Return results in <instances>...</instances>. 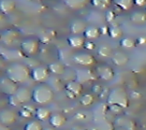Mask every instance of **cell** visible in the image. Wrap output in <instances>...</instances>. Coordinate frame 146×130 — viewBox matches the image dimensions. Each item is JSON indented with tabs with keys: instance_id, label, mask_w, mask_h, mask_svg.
Here are the masks:
<instances>
[{
	"instance_id": "1",
	"label": "cell",
	"mask_w": 146,
	"mask_h": 130,
	"mask_svg": "<svg viewBox=\"0 0 146 130\" xmlns=\"http://www.w3.org/2000/svg\"><path fill=\"white\" fill-rule=\"evenodd\" d=\"M31 70L25 64L23 63H12L5 70V75L12 81H14L18 85L23 84L30 78Z\"/></svg>"
},
{
	"instance_id": "2",
	"label": "cell",
	"mask_w": 146,
	"mask_h": 130,
	"mask_svg": "<svg viewBox=\"0 0 146 130\" xmlns=\"http://www.w3.org/2000/svg\"><path fill=\"white\" fill-rule=\"evenodd\" d=\"M55 99V90L47 83L38 84L32 90V102L39 106L49 105Z\"/></svg>"
},
{
	"instance_id": "3",
	"label": "cell",
	"mask_w": 146,
	"mask_h": 130,
	"mask_svg": "<svg viewBox=\"0 0 146 130\" xmlns=\"http://www.w3.org/2000/svg\"><path fill=\"white\" fill-rule=\"evenodd\" d=\"M32 101V90L28 87L19 86L15 94L8 97V104L13 108L22 107L23 105L29 104Z\"/></svg>"
},
{
	"instance_id": "4",
	"label": "cell",
	"mask_w": 146,
	"mask_h": 130,
	"mask_svg": "<svg viewBox=\"0 0 146 130\" xmlns=\"http://www.w3.org/2000/svg\"><path fill=\"white\" fill-rule=\"evenodd\" d=\"M107 103L108 106L116 105L123 108L124 110L129 108V97L127 93L126 89L123 87H116L109 91L107 95Z\"/></svg>"
},
{
	"instance_id": "5",
	"label": "cell",
	"mask_w": 146,
	"mask_h": 130,
	"mask_svg": "<svg viewBox=\"0 0 146 130\" xmlns=\"http://www.w3.org/2000/svg\"><path fill=\"white\" fill-rule=\"evenodd\" d=\"M21 51L27 57H34L40 52L39 38L35 37H27L21 42Z\"/></svg>"
},
{
	"instance_id": "6",
	"label": "cell",
	"mask_w": 146,
	"mask_h": 130,
	"mask_svg": "<svg viewBox=\"0 0 146 130\" xmlns=\"http://www.w3.org/2000/svg\"><path fill=\"white\" fill-rule=\"evenodd\" d=\"M50 75L51 74L47 66H38V67H35L31 70L30 78L36 83L41 84L46 83L47 80H49V78H50Z\"/></svg>"
},
{
	"instance_id": "7",
	"label": "cell",
	"mask_w": 146,
	"mask_h": 130,
	"mask_svg": "<svg viewBox=\"0 0 146 130\" xmlns=\"http://www.w3.org/2000/svg\"><path fill=\"white\" fill-rule=\"evenodd\" d=\"M19 117L18 113L11 109H2L0 110V124L5 127H10L17 122Z\"/></svg>"
},
{
	"instance_id": "8",
	"label": "cell",
	"mask_w": 146,
	"mask_h": 130,
	"mask_svg": "<svg viewBox=\"0 0 146 130\" xmlns=\"http://www.w3.org/2000/svg\"><path fill=\"white\" fill-rule=\"evenodd\" d=\"M72 60L76 65L81 66V67H92L96 64V57L90 53H86V52L76 53L72 57Z\"/></svg>"
},
{
	"instance_id": "9",
	"label": "cell",
	"mask_w": 146,
	"mask_h": 130,
	"mask_svg": "<svg viewBox=\"0 0 146 130\" xmlns=\"http://www.w3.org/2000/svg\"><path fill=\"white\" fill-rule=\"evenodd\" d=\"M63 88L65 90L66 96L69 99H71V100H74V99L78 98L79 96H81L84 90L82 83L76 81V80L66 82V84H65V86Z\"/></svg>"
},
{
	"instance_id": "10",
	"label": "cell",
	"mask_w": 146,
	"mask_h": 130,
	"mask_svg": "<svg viewBox=\"0 0 146 130\" xmlns=\"http://www.w3.org/2000/svg\"><path fill=\"white\" fill-rule=\"evenodd\" d=\"M19 85L12 81L6 76L0 77V93L5 94L7 96H11L15 94V92L18 90Z\"/></svg>"
},
{
	"instance_id": "11",
	"label": "cell",
	"mask_w": 146,
	"mask_h": 130,
	"mask_svg": "<svg viewBox=\"0 0 146 130\" xmlns=\"http://www.w3.org/2000/svg\"><path fill=\"white\" fill-rule=\"evenodd\" d=\"M96 74L98 77L101 79L102 81L108 82L114 79L115 77V72L114 70L107 65H100L96 68Z\"/></svg>"
},
{
	"instance_id": "12",
	"label": "cell",
	"mask_w": 146,
	"mask_h": 130,
	"mask_svg": "<svg viewBox=\"0 0 146 130\" xmlns=\"http://www.w3.org/2000/svg\"><path fill=\"white\" fill-rule=\"evenodd\" d=\"M87 27L88 25L84 20L75 19L69 23V31L71 32V35H82L84 34Z\"/></svg>"
},
{
	"instance_id": "13",
	"label": "cell",
	"mask_w": 146,
	"mask_h": 130,
	"mask_svg": "<svg viewBox=\"0 0 146 130\" xmlns=\"http://www.w3.org/2000/svg\"><path fill=\"white\" fill-rule=\"evenodd\" d=\"M20 34L17 29L14 28H7L3 32H1V41L5 44L6 46H10L16 41Z\"/></svg>"
},
{
	"instance_id": "14",
	"label": "cell",
	"mask_w": 146,
	"mask_h": 130,
	"mask_svg": "<svg viewBox=\"0 0 146 130\" xmlns=\"http://www.w3.org/2000/svg\"><path fill=\"white\" fill-rule=\"evenodd\" d=\"M66 121H67V119L65 117V115L60 113H52L50 119H49V123H50L51 126L55 129L62 127L63 125H65Z\"/></svg>"
},
{
	"instance_id": "15",
	"label": "cell",
	"mask_w": 146,
	"mask_h": 130,
	"mask_svg": "<svg viewBox=\"0 0 146 130\" xmlns=\"http://www.w3.org/2000/svg\"><path fill=\"white\" fill-rule=\"evenodd\" d=\"M116 126L120 127L123 130H136V123L133 119L126 117H119L115 120Z\"/></svg>"
},
{
	"instance_id": "16",
	"label": "cell",
	"mask_w": 146,
	"mask_h": 130,
	"mask_svg": "<svg viewBox=\"0 0 146 130\" xmlns=\"http://www.w3.org/2000/svg\"><path fill=\"white\" fill-rule=\"evenodd\" d=\"M111 61L115 66H117V67H123V66L127 65V64L129 63V58L127 54L124 53V52L117 51L112 54Z\"/></svg>"
},
{
	"instance_id": "17",
	"label": "cell",
	"mask_w": 146,
	"mask_h": 130,
	"mask_svg": "<svg viewBox=\"0 0 146 130\" xmlns=\"http://www.w3.org/2000/svg\"><path fill=\"white\" fill-rule=\"evenodd\" d=\"M100 35L101 34H100V27H96V25H89V27H87L86 30H85L83 36L85 39H88V40H90V41H94V40L100 38Z\"/></svg>"
},
{
	"instance_id": "18",
	"label": "cell",
	"mask_w": 146,
	"mask_h": 130,
	"mask_svg": "<svg viewBox=\"0 0 146 130\" xmlns=\"http://www.w3.org/2000/svg\"><path fill=\"white\" fill-rule=\"evenodd\" d=\"M16 7H17V3L13 0H1L0 1V13L3 15H8L16 10Z\"/></svg>"
},
{
	"instance_id": "19",
	"label": "cell",
	"mask_w": 146,
	"mask_h": 130,
	"mask_svg": "<svg viewBox=\"0 0 146 130\" xmlns=\"http://www.w3.org/2000/svg\"><path fill=\"white\" fill-rule=\"evenodd\" d=\"M51 115H52V113L48 108L44 107V106H39V107L36 108V110H35L34 117H36L37 120H39V121L41 122V121H47V120H49Z\"/></svg>"
},
{
	"instance_id": "20",
	"label": "cell",
	"mask_w": 146,
	"mask_h": 130,
	"mask_svg": "<svg viewBox=\"0 0 146 130\" xmlns=\"http://www.w3.org/2000/svg\"><path fill=\"white\" fill-rule=\"evenodd\" d=\"M47 67H48L50 74H53L55 75H63L65 70H66V67L60 62H52Z\"/></svg>"
},
{
	"instance_id": "21",
	"label": "cell",
	"mask_w": 146,
	"mask_h": 130,
	"mask_svg": "<svg viewBox=\"0 0 146 130\" xmlns=\"http://www.w3.org/2000/svg\"><path fill=\"white\" fill-rule=\"evenodd\" d=\"M85 41H86V39L84 38L83 35H70L67 37L68 45L75 49L82 48L84 46Z\"/></svg>"
},
{
	"instance_id": "22",
	"label": "cell",
	"mask_w": 146,
	"mask_h": 130,
	"mask_svg": "<svg viewBox=\"0 0 146 130\" xmlns=\"http://www.w3.org/2000/svg\"><path fill=\"white\" fill-rule=\"evenodd\" d=\"M129 20L135 25H144L146 23V11L137 10L131 13Z\"/></svg>"
},
{
	"instance_id": "23",
	"label": "cell",
	"mask_w": 146,
	"mask_h": 130,
	"mask_svg": "<svg viewBox=\"0 0 146 130\" xmlns=\"http://www.w3.org/2000/svg\"><path fill=\"white\" fill-rule=\"evenodd\" d=\"M35 110H36V108L30 106V104H27V105L22 106L18 115L19 117H23V119H31L35 115Z\"/></svg>"
},
{
	"instance_id": "24",
	"label": "cell",
	"mask_w": 146,
	"mask_h": 130,
	"mask_svg": "<svg viewBox=\"0 0 146 130\" xmlns=\"http://www.w3.org/2000/svg\"><path fill=\"white\" fill-rule=\"evenodd\" d=\"M63 4L72 10H80L88 5V2L86 0H66L63 1Z\"/></svg>"
},
{
	"instance_id": "25",
	"label": "cell",
	"mask_w": 146,
	"mask_h": 130,
	"mask_svg": "<svg viewBox=\"0 0 146 130\" xmlns=\"http://www.w3.org/2000/svg\"><path fill=\"white\" fill-rule=\"evenodd\" d=\"M108 35L111 37L112 39H119L123 35V30L119 25H115L111 23L108 28Z\"/></svg>"
},
{
	"instance_id": "26",
	"label": "cell",
	"mask_w": 146,
	"mask_h": 130,
	"mask_svg": "<svg viewBox=\"0 0 146 130\" xmlns=\"http://www.w3.org/2000/svg\"><path fill=\"white\" fill-rule=\"evenodd\" d=\"M113 54V50L111 46L108 44H101L98 48V55L103 58H107V57H111Z\"/></svg>"
},
{
	"instance_id": "27",
	"label": "cell",
	"mask_w": 146,
	"mask_h": 130,
	"mask_svg": "<svg viewBox=\"0 0 146 130\" xmlns=\"http://www.w3.org/2000/svg\"><path fill=\"white\" fill-rule=\"evenodd\" d=\"M80 104L84 107H89V106L93 105L94 102H95V95L92 93H87V94H83L80 97Z\"/></svg>"
},
{
	"instance_id": "28",
	"label": "cell",
	"mask_w": 146,
	"mask_h": 130,
	"mask_svg": "<svg viewBox=\"0 0 146 130\" xmlns=\"http://www.w3.org/2000/svg\"><path fill=\"white\" fill-rule=\"evenodd\" d=\"M23 130H44L43 125L37 119H31L27 121L25 125Z\"/></svg>"
},
{
	"instance_id": "29",
	"label": "cell",
	"mask_w": 146,
	"mask_h": 130,
	"mask_svg": "<svg viewBox=\"0 0 146 130\" xmlns=\"http://www.w3.org/2000/svg\"><path fill=\"white\" fill-rule=\"evenodd\" d=\"M91 4L98 10H106L111 6L112 2L109 0H94L91 2Z\"/></svg>"
},
{
	"instance_id": "30",
	"label": "cell",
	"mask_w": 146,
	"mask_h": 130,
	"mask_svg": "<svg viewBox=\"0 0 146 130\" xmlns=\"http://www.w3.org/2000/svg\"><path fill=\"white\" fill-rule=\"evenodd\" d=\"M115 5L119 7L121 10L123 11H129L133 8V0H119V1L115 2Z\"/></svg>"
},
{
	"instance_id": "31",
	"label": "cell",
	"mask_w": 146,
	"mask_h": 130,
	"mask_svg": "<svg viewBox=\"0 0 146 130\" xmlns=\"http://www.w3.org/2000/svg\"><path fill=\"white\" fill-rule=\"evenodd\" d=\"M120 45L123 47V48L131 49V48H135L136 46V42L135 39L131 38V37H125V38H122L120 40Z\"/></svg>"
},
{
	"instance_id": "32",
	"label": "cell",
	"mask_w": 146,
	"mask_h": 130,
	"mask_svg": "<svg viewBox=\"0 0 146 130\" xmlns=\"http://www.w3.org/2000/svg\"><path fill=\"white\" fill-rule=\"evenodd\" d=\"M115 19H116V13L113 10H107L106 14H105V20H106V22L111 23L114 22Z\"/></svg>"
},
{
	"instance_id": "33",
	"label": "cell",
	"mask_w": 146,
	"mask_h": 130,
	"mask_svg": "<svg viewBox=\"0 0 146 130\" xmlns=\"http://www.w3.org/2000/svg\"><path fill=\"white\" fill-rule=\"evenodd\" d=\"M109 110H110V112L113 113L116 115H121V113H124V109L119 107V106H116V105H110Z\"/></svg>"
},
{
	"instance_id": "34",
	"label": "cell",
	"mask_w": 146,
	"mask_h": 130,
	"mask_svg": "<svg viewBox=\"0 0 146 130\" xmlns=\"http://www.w3.org/2000/svg\"><path fill=\"white\" fill-rule=\"evenodd\" d=\"M84 48L88 51H93L96 49V44L94 41H90V40H86L84 43Z\"/></svg>"
},
{
	"instance_id": "35",
	"label": "cell",
	"mask_w": 146,
	"mask_h": 130,
	"mask_svg": "<svg viewBox=\"0 0 146 130\" xmlns=\"http://www.w3.org/2000/svg\"><path fill=\"white\" fill-rule=\"evenodd\" d=\"M103 91V87L100 84H95L92 87V94H96V95H100Z\"/></svg>"
},
{
	"instance_id": "36",
	"label": "cell",
	"mask_w": 146,
	"mask_h": 130,
	"mask_svg": "<svg viewBox=\"0 0 146 130\" xmlns=\"http://www.w3.org/2000/svg\"><path fill=\"white\" fill-rule=\"evenodd\" d=\"M133 6H137V7H146V1L145 0H135L133 1Z\"/></svg>"
},
{
	"instance_id": "37",
	"label": "cell",
	"mask_w": 146,
	"mask_h": 130,
	"mask_svg": "<svg viewBox=\"0 0 146 130\" xmlns=\"http://www.w3.org/2000/svg\"><path fill=\"white\" fill-rule=\"evenodd\" d=\"M135 42H136V45H137V44L144 45V44H146V37H143V36L138 37L137 40H135Z\"/></svg>"
},
{
	"instance_id": "38",
	"label": "cell",
	"mask_w": 146,
	"mask_h": 130,
	"mask_svg": "<svg viewBox=\"0 0 146 130\" xmlns=\"http://www.w3.org/2000/svg\"><path fill=\"white\" fill-rule=\"evenodd\" d=\"M108 28H109V27H108V25H103V27H100V34H108Z\"/></svg>"
},
{
	"instance_id": "39",
	"label": "cell",
	"mask_w": 146,
	"mask_h": 130,
	"mask_svg": "<svg viewBox=\"0 0 146 130\" xmlns=\"http://www.w3.org/2000/svg\"><path fill=\"white\" fill-rule=\"evenodd\" d=\"M4 18H5V16H4L3 14L0 13V22H2V21L4 20Z\"/></svg>"
},
{
	"instance_id": "40",
	"label": "cell",
	"mask_w": 146,
	"mask_h": 130,
	"mask_svg": "<svg viewBox=\"0 0 146 130\" xmlns=\"http://www.w3.org/2000/svg\"><path fill=\"white\" fill-rule=\"evenodd\" d=\"M44 130H56V129L53 128V127H48V128H45Z\"/></svg>"
},
{
	"instance_id": "41",
	"label": "cell",
	"mask_w": 146,
	"mask_h": 130,
	"mask_svg": "<svg viewBox=\"0 0 146 130\" xmlns=\"http://www.w3.org/2000/svg\"><path fill=\"white\" fill-rule=\"evenodd\" d=\"M0 77H2V70H0Z\"/></svg>"
},
{
	"instance_id": "42",
	"label": "cell",
	"mask_w": 146,
	"mask_h": 130,
	"mask_svg": "<svg viewBox=\"0 0 146 130\" xmlns=\"http://www.w3.org/2000/svg\"><path fill=\"white\" fill-rule=\"evenodd\" d=\"M0 41H1V32H0Z\"/></svg>"
}]
</instances>
